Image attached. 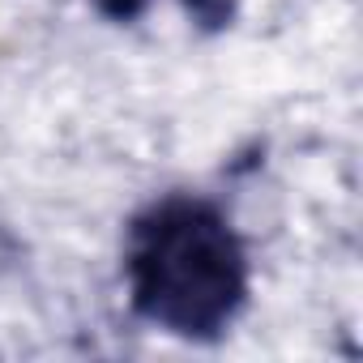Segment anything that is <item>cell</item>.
<instances>
[{"mask_svg":"<svg viewBox=\"0 0 363 363\" xmlns=\"http://www.w3.org/2000/svg\"><path fill=\"white\" fill-rule=\"evenodd\" d=\"M128 303L154 329L214 342L248 303V257L227 214L201 197H162L145 206L124 244Z\"/></svg>","mask_w":363,"mask_h":363,"instance_id":"obj_1","label":"cell"},{"mask_svg":"<svg viewBox=\"0 0 363 363\" xmlns=\"http://www.w3.org/2000/svg\"><path fill=\"white\" fill-rule=\"evenodd\" d=\"M179 5L189 9V18L201 26V30H227L235 22V9H240V0H179Z\"/></svg>","mask_w":363,"mask_h":363,"instance_id":"obj_2","label":"cell"},{"mask_svg":"<svg viewBox=\"0 0 363 363\" xmlns=\"http://www.w3.org/2000/svg\"><path fill=\"white\" fill-rule=\"evenodd\" d=\"M90 5H94L103 18H111V22H133V18L145 13L150 0H90Z\"/></svg>","mask_w":363,"mask_h":363,"instance_id":"obj_3","label":"cell"}]
</instances>
